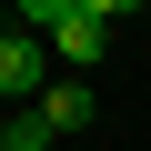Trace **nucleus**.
<instances>
[{"instance_id":"obj_1","label":"nucleus","mask_w":151,"mask_h":151,"mask_svg":"<svg viewBox=\"0 0 151 151\" xmlns=\"http://www.w3.org/2000/svg\"><path fill=\"white\" fill-rule=\"evenodd\" d=\"M20 30H30V40L50 30V50H60L70 70H91V60L111 50V10H101V0H20Z\"/></svg>"},{"instance_id":"obj_2","label":"nucleus","mask_w":151,"mask_h":151,"mask_svg":"<svg viewBox=\"0 0 151 151\" xmlns=\"http://www.w3.org/2000/svg\"><path fill=\"white\" fill-rule=\"evenodd\" d=\"M40 70H50V50L30 30H10V40H0V101H30L40 111Z\"/></svg>"},{"instance_id":"obj_3","label":"nucleus","mask_w":151,"mask_h":151,"mask_svg":"<svg viewBox=\"0 0 151 151\" xmlns=\"http://www.w3.org/2000/svg\"><path fill=\"white\" fill-rule=\"evenodd\" d=\"M40 121H50V131H81V121H91V81H50V91H40Z\"/></svg>"},{"instance_id":"obj_4","label":"nucleus","mask_w":151,"mask_h":151,"mask_svg":"<svg viewBox=\"0 0 151 151\" xmlns=\"http://www.w3.org/2000/svg\"><path fill=\"white\" fill-rule=\"evenodd\" d=\"M10 121H20V151H50V141H60V131H50L40 111H10Z\"/></svg>"}]
</instances>
